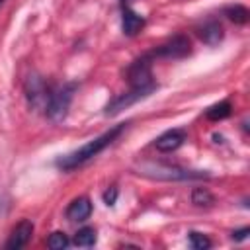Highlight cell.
<instances>
[{
	"mask_svg": "<svg viewBox=\"0 0 250 250\" xmlns=\"http://www.w3.org/2000/svg\"><path fill=\"white\" fill-rule=\"evenodd\" d=\"M125 129H127V123H119V125L111 127L109 131H105V133H102L100 137L88 141V143L82 145L80 148H76V150H72V152L61 156V158L57 160V166L62 168V170H74V168L82 166L84 162H88V160H92L94 156H98L104 148H107Z\"/></svg>",
	"mask_w": 250,
	"mask_h": 250,
	"instance_id": "obj_1",
	"label": "cell"
},
{
	"mask_svg": "<svg viewBox=\"0 0 250 250\" xmlns=\"http://www.w3.org/2000/svg\"><path fill=\"white\" fill-rule=\"evenodd\" d=\"M139 174L156 178V180H199V178H209L207 172L199 170H186L170 164H143L139 168Z\"/></svg>",
	"mask_w": 250,
	"mask_h": 250,
	"instance_id": "obj_2",
	"label": "cell"
},
{
	"mask_svg": "<svg viewBox=\"0 0 250 250\" xmlns=\"http://www.w3.org/2000/svg\"><path fill=\"white\" fill-rule=\"evenodd\" d=\"M74 90H76V84H72V82L62 84L57 90H51V96H49L47 105H45V113L49 119L61 121L66 115L70 102H72V96H74Z\"/></svg>",
	"mask_w": 250,
	"mask_h": 250,
	"instance_id": "obj_3",
	"label": "cell"
},
{
	"mask_svg": "<svg viewBox=\"0 0 250 250\" xmlns=\"http://www.w3.org/2000/svg\"><path fill=\"white\" fill-rule=\"evenodd\" d=\"M150 53L139 57L137 61L131 62V66L127 68V80L131 84V88H143V86H152V72H150Z\"/></svg>",
	"mask_w": 250,
	"mask_h": 250,
	"instance_id": "obj_4",
	"label": "cell"
},
{
	"mask_svg": "<svg viewBox=\"0 0 250 250\" xmlns=\"http://www.w3.org/2000/svg\"><path fill=\"white\" fill-rule=\"evenodd\" d=\"M191 53V41L186 35H174L166 43L158 45L154 51H150V57H164V59H184Z\"/></svg>",
	"mask_w": 250,
	"mask_h": 250,
	"instance_id": "obj_5",
	"label": "cell"
},
{
	"mask_svg": "<svg viewBox=\"0 0 250 250\" xmlns=\"http://www.w3.org/2000/svg\"><path fill=\"white\" fill-rule=\"evenodd\" d=\"M154 90H156V84H152V86H143V88H131L127 94H121V96L113 98V100L105 105V113H107V115H115V113H119L121 109L129 107L131 104H135V102L146 98V96H148L150 92H154Z\"/></svg>",
	"mask_w": 250,
	"mask_h": 250,
	"instance_id": "obj_6",
	"label": "cell"
},
{
	"mask_svg": "<svg viewBox=\"0 0 250 250\" xmlns=\"http://www.w3.org/2000/svg\"><path fill=\"white\" fill-rule=\"evenodd\" d=\"M25 94H27V100H29L31 105L45 107L47 100L51 96V90L47 88V84L39 76H29L27 82H25Z\"/></svg>",
	"mask_w": 250,
	"mask_h": 250,
	"instance_id": "obj_7",
	"label": "cell"
},
{
	"mask_svg": "<svg viewBox=\"0 0 250 250\" xmlns=\"http://www.w3.org/2000/svg\"><path fill=\"white\" fill-rule=\"evenodd\" d=\"M31 234H33V223H31V221H25V219L20 221V223L14 227L12 234H10V238H8V242H6V248H8V250L23 248V246L29 242Z\"/></svg>",
	"mask_w": 250,
	"mask_h": 250,
	"instance_id": "obj_8",
	"label": "cell"
},
{
	"mask_svg": "<svg viewBox=\"0 0 250 250\" xmlns=\"http://www.w3.org/2000/svg\"><path fill=\"white\" fill-rule=\"evenodd\" d=\"M184 141H186V133H184L182 129H170V131L162 133V135L154 141V146H156V150H160V152H172V150L180 148V146L184 145Z\"/></svg>",
	"mask_w": 250,
	"mask_h": 250,
	"instance_id": "obj_9",
	"label": "cell"
},
{
	"mask_svg": "<svg viewBox=\"0 0 250 250\" xmlns=\"http://www.w3.org/2000/svg\"><path fill=\"white\" fill-rule=\"evenodd\" d=\"M145 27V18L137 12H133L129 6H123V16H121V29L125 35L133 37Z\"/></svg>",
	"mask_w": 250,
	"mask_h": 250,
	"instance_id": "obj_10",
	"label": "cell"
},
{
	"mask_svg": "<svg viewBox=\"0 0 250 250\" xmlns=\"http://www.w3.org/2000/svg\"><path fill=\"white\" fill-rule=\"evenodd\" d=\"M92 215V201L88 197H76L68 209H66V217L68 221H86Z\"/></svg>",
	"mask_w": 250,
	"mask_h": 250,
	"instance_id": "obj_11",
	"label": "cell"
},
{
	"mask_svg": "<svg viewBox=\"0 0 250 250\" xmlns=\"http://www.w3.org/2000/svg\"><path fill=\"white\" fill-rule=\"evenodd\" d=\"M199 37L203 43L207 45H217L221 39H223V25L217 21V20H209L205 21L201 27H199Z\"/></svg>",
	"mask_w": 250,
	"mask_h": 250,
	"instance_id": "obj_12",
	"label": "cell"
},
{
	"mask_svg": "<svg viewBox=\"0 0 250 250\" xmlns=\"http://www.w3.org/2000/svg\"><path fill=\"white\" fill-rule=\"evenodd\" d=\"M230 111H232V105H230V102H219V104H215V105H211L207 111H205V117L207 119H211V121H219V119H225V117H229L230 115Z\"/></svg>",
	"mask_w": 250,
	"mask_h": 250,
	"instance_id": "obj_13",
	"label": "cell"
},
{
	"mask_svg": "<svg viewBox=\"0 0 250 250\" xmlns=\"http://www.w3.org/2000/svg\"><path fill=\"white\" fill-rule=\"evenodd\" d=\"M225 16H227L230 21H234V23H246L250 12H248V8L242 6V4H234V6L225 8Z\"/></svg>",
	"mask_w": 250,
	"mask_h": 250,
	"instance_id": "obj_14",
	"label": "cell"
},
{
	"mask_svg": "<svg viewBox=\"0 0 250 250\" xmlns=\"http://www.w3.org/2000/svg\"><path fill=\"white\" fill-rule=\"evenodd\" d=\"M76 246H94L96 244V230L92 227H84L74 234Z\"/></svg>",
	"mask_w": 250,
	"mask_h": 250,
	"instance_id": "obj_15",
	"label": "cell"
},
{
	"mask_svg": "<svg viewBox=\"0 0 250 250\" xmlns=\"http://www.w3.org/2000/svg\"><path fill=\"white\" fill-rule=\"evenodd\" d=\"M191 201L195 203V205H199V207H207V205H213V201H215V197H213V193L207 189V188H195L193 191H191Z\"/></svg>",
	"mask_w": 250,
	"mask_h": 250,
	"instance_id": "obj_16",
	"label": "cell"
},
{
	"mask_svg": "<svg viewBox=\"0 0 250 250\" xmlns=\"http://www.w3.org/2000/svg\"><path fill=\"white\" fill-rule=\"evenodd\" d=\"M47 246H49L51 250H62V248L68 246V236H66L64 232L57 230V232H53V234L47 238Z\"/></svg>",
	"mask_w": 250,
	"mask_h": 250,
	"instance_id": "obj_17",
	"label": "cell"
},
{
	"mask_svg": "<svg viewBox=\"0 0 250 250\" xmlns=\"http://www.w3.org/2000/svg\"><path fill=\"white\" fill-rule=\"evenodd\" d=\"M188 238H189V244H191V248H195V250H205V248H209V246H211V240H209L205 234H201V232H195V230H191Z\"/></svg>",
	"mask_w": 250,
	"mask_h": 250,
	"instance_id": "obj_18",
	"label": "cell"
},
{
	"mask_svg": "<svg viewBox=\"0 0 250 250\" xmlns=\"http://www.w3.org/2000/svg\"><path fill=\"white\" fill-rule=\"evenodd\" d=\"M115 199H117V188H109V189H105L104 191V203L105 205H113L115 203Z\"/></svg>",
	"mask_w": 250,
	"mask_h": 250,
	"instance_id": "obj_19",
	"label": "cell"
},
{
	"mask_svg": "<svg viewBox=\"0 0 250 250\" xmlns=\"http://www.w3.org/2000/svg\"><path fill=\"white\" fill-rule=\"evenodd\" d=\"M248 234H250V229H248V227L238 229V230H234V232H232V240H244Z\"/></svg>",
	"mask_w": 250,
	"mask_h": 250,
	"instance_id": "obj_20",
	"label": "cell"
},
{
	"mask_svg": "<svg viewBox=\"0 0 250 250\" xmlns=\"http://www.w3.org/2000/svg\"><path fill=\"white\" fill-rule=\"evenodd\" d=\"M131 2H133V0H121V4H123V6H127V4H131Z\"/></svg>",
	"mask_w": 250,
	"mask_h": 250,
	"instance_id": "obj_21",
	"label": "cell"
},
{
	"mask_svg": "<svg viewBox=\"0 0 250 250\" xmlns=\"http://www.w3.org/2000/svg\"><path fill=\"white\" fill-rule=\"evenodd\" d=\"M2 2H4V0H0V6H2Z\"/></svg>",
	"mask_w": 250,
	"mask_h": 250,
	"instance_id": "obj_22",
	"label": "cell"
}]
</instances>
